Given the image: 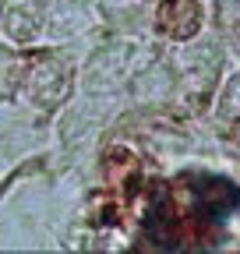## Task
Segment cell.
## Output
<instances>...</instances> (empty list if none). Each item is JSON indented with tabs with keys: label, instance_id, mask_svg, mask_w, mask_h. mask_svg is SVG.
I'll list each match as a JSON object with an SVG mask.
<instances>
[{
	"label": "cell",
	"instance_id": "obj_5",
	"mask_svg": "<svg viewBox=\"0 0 240 254\" xmlns=\"http://www.w3.org/2000/svg\"><path fill=\"white\" fill-rule=\"evenodd\" d=\"M223 117L226 120H240V78H233L223 92Z\"/></svg>",
	"mask_w": 240,
	"mask_h": 254
},
{
	"label": "cell",
	"instance_id": "obj_4",
	"mask_svg": "<svg viewBox=\"0 0 240 254\" xmlns=\"http://www.w3.org/2000/svg\"><path fill=\"white\" fill-rule=\"evenodd\" d=\"M21 74H25V60L18 53L0 46V99H11V95H14Z\"/></svg>",
	"mask_w": 240,
	"mask_h": 254
},
{
	"label": "cell",
	"instance_id": "obj_3",
	"mask_svg": "<svg viewBox=\"0 0 240 254\" xmlns=\"http://www.w3.org/2000/svg\"><path fill=\"white\" fill-rule=\"evenodd\" d=\"M194 194H198V205H201L205 215H226L230 208L240 205V194L226 180H198Z\"/></svg>",
	"mask_w": 240,
	"mask_h": 254
},
{
	"label": "cell",
	"instance_id": "obj_1",
	"mask_svg": "<svg viewBox=\"0 0 240 254\" xmlns=\"http://www.w3.org/2000/svg\"><path fill=\"white\" fill-rule=\"evenodd\" d=\"M67 88H71V74H67L64 64H57V60H43L39 67L28 74V92H32L36 106H43V110L57 106L67 95Z\"/></svg>",
	"mask_w": 240,
	"mask_h": 254
},
{
	"label": "cell",
	"instance_id": "obj_2",
	"mask_svg": "<svg viewBox=\"0 0 240 254\" xmlns=\"http://www.w3.org/2000/svg\"><path fill=\"white\" fill-rule=\"evenodd\" d=\"M201 28V7L198 0H166L163 7V32L173 39H191Z\"/></svg>",
	"mask_w": 240,
	"mask_h": 254
}]
</instances>
